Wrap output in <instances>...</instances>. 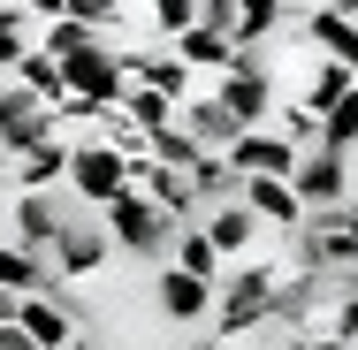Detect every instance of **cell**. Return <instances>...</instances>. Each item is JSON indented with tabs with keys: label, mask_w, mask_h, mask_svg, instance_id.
<instances>
[{
	"label": "cell",
	"mask_w": 358,
	"mask_h": 350,
	"mask_svg": "<svg viewBox=\"0 0 358 350\" xmlns=\"http://www.w3.org/2000/svg\"><path fill=\"white\" fill-rule=\"evenodd\" d=\"M122 61H130V84L160 92V99H176V107L191 99V69H183V61H176L168 46H145V54H122Z\"/></svg>",
	"instance_id": "2e32d148"
},
{
	"label": "cell",
	"mask_w": 358,
	"mask_h": 350,
	"mask_svg": "<svg viewBox=\"0 0 358 350\" xmlns=\"http://www.w3.org/2000/svg\"><path fill=\"white\" fill-rule=\"evenodd\" d=\"M229 168H236V183H289L297 152H289L275 130H244V138L229 145Z\"/></svg>",
	"instance_id": "9c48e42d"
},
{
	"label": "cell",
	"mask_w": 358,
	"mask_h": 350,
	"mask_svg": "<svg viewBox=\"0 0 358 350\" xmlns=\"http://www.w3.org/2000/svg\"><path fill=\"white\" fill-rule=\"evenodd\" d=\"M0 350H38V343H31V335H23V328L8 320V328H0Z\"/></svg>",
	"instance_id": "4dcf8cb0"
},
{
	"label": "cell",
	"mask_w": 358,
	"mask_h": 350,
	"mask_svg": "<svg viewBox=\"0 0 358 350\" xmlns=\"http://www.w3.org/2000/svg\"><path fill=\"white\" fill-rule=\"evenodd\" d=\"M107 259H115L107 228H99V221H76V213H69V221H62V244H54V282H62V289H69V282H92Z\"/></svg>",
	"instance_id": "52a82bcc"
},
{
	"label": "cell",
	"mask_w": 358,
	"mask_h": 350,
	"mask_svg": "<svg viewBox=\"0 0 358 350\" xmlns=\"http://www.w3.org/2000/svg\"><path fill=\"white\" fill-rule=\"evenodd\" d=\"M46 138H69L23 84H0V160H15V152H31V145H46Z\"/></svg>",
	"instance_id": "8992f818"
},
{
	"label": "cell",
	"mask_w": 358,
	"mask_h": 350,
	"mask_svg": "<svg viewBox=\"0 0 358 350\" xmlns=\"http://www.w3.org/2000/svg\"><path fill=\"white\" fill-rule=\"evenodd\" d=\"M145 23H152V31H160V38L176 46V38H183V31L199 23V0H152V8H145Z\"/></svg>",
	"instance_id": "f1b7e54d"
},
{
	"label": "cell",
	"mask_w": 358,
	"mask_h": 350,
	"mask_svg": "<svg viewBox=\"0 0 358 350\" xmlns=\"http://www.w3.org/2000/svg\"><path fill=\"white\" fill-rule=\"evenodd\" d=\"M15 328H23L38 350H62V343L76 335V328H69V305H62V289H38V297H23V305H15Z\"/></svg>",
	"instance_id": "9a60e30c"
},
{
	"label": "cell",
	"mask_w": 358,
	"mask_h": 350,
	"mask_svg": "<svg viewBox=\"0 0 358 350\" xmlns=\"http://www.w3.org/2000/svg\"><path fill=\"white\" fill-rule=\"evenodd\" d=\"M8 175H15V191H62L69 183V138H46V145H31V152H15Z\"/></svg>",
	"instance_id": "5bb4252c"
},
{
	"label": "cell",
	"mask_w": 358,
	"mask_h": 350,
	"mask_svg": "<svg viewBox=\"0 0 358 350\" xmlns=\"http://www.w3.org/2000/svg\"><path fill=\"white\" fill-rule=\"evenodd\" d=\"M0 175H8V160H0Z\"/></svg>",
	"instance_id": "836d02e7"
},
{
	"label": "cell",
	"mask_w": 358,
	"mask_h": 350,
	"mask_svg": "<svg viewBox=\"0 0 358 350\" xmlns=\"http://www.w3.org/2000/svg\"><path fill=\"white\" fill-rule=\"evenodd\" d=\"M289 191H297L305 213H336V206H351V168H343L336 152H305V160L289 168Z\"/></svg>",
	"instance_id": "ba28073f"
},
{
	"label": "cell",
	"mask_w": 358,
	"mask_h": 350,
	"mask_svg": "<svg viewBox=\"0 0 358 350\" xmlns=\"http://www.w3.org/2000/svg\"><path fill=\"white\" fill-rule=\"evenodd\" d=\"M343 168H351V198H358V145H351V160H343Z\"/></svg>",
	"instance_id": "d6a6232c"
},
{
	"label": "cell",
	"mask_w": 358,
	"mask_h": 350,
	"mask_svg": "<svg viewBox=\"0 0 358 350\" xmlns=\"http://www.w3.org/2000/svg\"><path fill=\"white\" fill-rule=\"evenodd\" d=\"M351 145H358V92L336 107V115H320V152H336V160H351Z\"/></svg>",
	"instance_id": "4316f807"
},
{
	"label": "cell",
	"mask_w": 358,
	"mask_h": 350,
	"mask_svg": "<svg viewBox=\"0 0 358 350\" xmlns=\"http://www.w3.org/2000/svg\"><path fill=\"white\" fill-rule=\"evenodd\" d=\"M130 130H145V138H160V130H176V99H160V92H145V84H130L122 92V107H115Z\"/></svg>",
	"instance_id": "d4e9b609"
},
{
	"label": "cell",
	"mask_w": 358,
	"mask_h": 350,
	"mask_svg": "<svg viewBox=\"0 0 358 350\" xmlns=\"http://www.w3.org/2000/svg\"><path fill=\"white\" fill-rule=\"evenodd\" d=\"M176 130H183L191 145H199V152H214V160H229V145L244 138V130L229 122V107H221L214 92H191V99L176 107Z\"/></svg>",
	"instance_id": "30bf717a"
},
{
	"label": "cell",
	"mask_w": 358,
	"mask_h": 350,
	"mask_svg": "<svg viewBox=\"0 0 358 350\" xmlns=\"http://www.w3.org/2000/svg\"><path fill=\"white\" fill-rule=\"evenodd\" d=\"M122 92H130V61H122V46H99V54H84V61H62V99L92 107V115L122 107Z\"/></svg>",
	"instance_id": "3957f363"
},
{
	"label": "cell",
	"mask_w": 358,
	"mask_h": 350,
	"mask_svg": "<svg viewBox=\"0 0 358 350\" xmlns=\"http://www.w3.org/2000/svg\"><path fill=\"white\" fill-rule=\"evenodd\" d=\"M328 305V282L313 275H289L282 267V289H275V328H289V335H313V312Z\"/></svg>",
	"instance_id": "e0dca14e"
},
{
	"label": "cell",
	"mask_w": 358,
	"mask_h": 350,
	"mask_svg": "<svg viewBox=\"0 0 358 350\" xmlns=\"http://www.w3.org/2000/svg\"><path fill=\"white\" fill-rule=\"evenodd\" d=\"M168 54H176V61H183L191 76H199V69H214V76H229V69H236V46H229L221 31H206V23H191V31L168 46Z\"/></svg>",
	"instance_id": "ffe728a7"
},
{
	"label": "cell",
	"mask_w": 358,
	"mask_h": 350,
	"mask_svg": "<svg viewBox=\"0 0 358 350\" xmlns=\"http://www.w3.org/2000/svg\"><path fill=\"white\" fill-rule=\"evenodd\" d=\"M236 206L252 213L259 228H305V206H297V191L289 183H244V198Z\"/></svg>",
	"instance_id": "d6986e66"
},
{
	"label": "cell",
	"mask_w": 358,
	"mask_h": 350,
	"mask_svg": "<svg viewBox=\"0 0 358 350\" xmlns=\"http://www.w3.org/2000/svg\"><path fill=\"white\" fill-rule=\"evenodd\" d=\"M62 350H99V343H92V335H69V343H62Z\"/></svg>",
	"instance_id": "1f68e13d"
},
{
	"label": "cell",
	"mask_w": 358,
	"mask_h": 350,
	"mask_svg": "<svg viewBox=\"0 0 358 350\" xmlns=\"http://www.w3.org/2000/svg\"><path fill=\"white\" fill-rule=\"evenodd\" d=\"M0 289L8 297H38V289H62L46 251H23V244H0Z\"/></svg>",
	"instance_id": "ac0fdd59"
},
{
	"label": "cell",
	"mask_w": 358,
	"mask_h": 350,
	"mask_svg": "<svg viewBox=\"0 0 358 350\" xmlns=\"http://www.w3.org/2000/svg\"><path fill=\"white\" fill-rule=\"evenodd\" d=\"M199 160H206V152L183 138V130H160V138H152V168H176V175H191Z\"/></svg>",
	"instance_id": "f546056e"
},
{
	"label": "cell",
	"mask_w": 358,
	"mask_h": 350,
	"mask_svg": "<svg viewBox=\"0 0 358 350\" xmlns=\"http://www.w3.org/2000/svg\"><path fill=\"white\" fill-rule=\"evenodd\" d=\"M69 191L84 206L122 198V191H130V160H115L107 145H92V138H69Z\"/></svg>",
	"instance_id": "5b68a950"
},
{
	"label": "cell",
	"mask_w": 358,
	"mask_h": 350,
	"mask_svg": "<svg viewBox=\"0 0 358 350\" xmlns=\"http://www.w3.org/2000/svg\"><path fill=\"white\" fill-rule=\"evenodd\" d=\"M168 267H176V275H191V282H221V275H229V267H221V251L206 244V228H176Z\"/></svg>",
	"instance_id": "cb8c5ba5"
},
{
	"label": "cell",
	"mask_w": 358,
	"mask_h": 350,
	"mask_svg": "<svg viewBox=\"0 0 358 350\" xmlns=\"http://www.w3.org/2000/svg\"><path fill=\"white\" fill-rule=\"evenodd\" d=\"M152 305H160L176 328L214 320V282H191V275H176V267H160V275H152Z\"/></svg>",
	"instance_id": "7c38bea8"
},
{
	"label": "cell",
	"mask_w": 358,
	"mask_h": 350,
	"mask_svg": "<svg viewBox=\"0 0 358 350\" xmlns=\"http://www.w3.org/2000/svg\"><path fill=\"white\" fill-rule=\"evenodd\" d=\"M275 289H282V267L267 259H236L229 275L214 282V328L221 335H252L275 320Z\"/></svg>",
	"instance_id": "6da1fadb"
},
{
	"label": "cell",
	"mask_w": 358,
	"mask_h": 350,
	"mask_svg": "<svg viewBox=\"0 0 358 350\" xmlns=\"http://www.w3.org/2000/svg\"><path fill=\"white\" fill-rule=\"evenodd\" d=\"M15 84H23V92H31V99H38V107H46V115H54V107H62V61H46V54H38V46H31V54H23V69H15Z\"/></svg>",
	"instance_id": "484cf974"
},
{
	"label": "cell",
	"mask_w": 358,
	"mask_h": 350,
	"mask_svg": "<svg viewBox=\"0 0 358 350\" xmlns=\"http://www.w3.org/2000/svg\"><path fill=\"white\" fill-rule=\"evenodd\" d=\"M214 99L229 107L236 130H259V122L275 115V76H267V61H259V54H236V69L214 84Z\"/></svg>",
	"instance_id": "277c9868"
},
{
	"label": "cell",
	"mask_w": 358,
	"mask_h": 350,
	"mask_svg": "<svg viewBox=\"0 0 358 350\" xmlns=\"http://www.w3.org/2000/svg\"><path fill=\"white\" fill-rule=\"evenodd\" d=\"M62 221H69L62 191H15V244H23V251H46V259H54Z\"/></svg>",
	"instance_id": "8fae6325"
},
{
	"label": "cell",
	"mask_w": 358,
	"mask_h": 350,
	"mask_svg": "<svg viewBox=\"0 0 358 350\" xmlns=\"http://www.w3.org/2000/svg\"><path fill=\"white\" fill-rule=\"evenodd\" d=\"M199 228H206V244L221 251V267H236V259L252 251V236H259V221H252L244 206H214L206 221H199Z\"/></svg>",
	"instance_id": "44dd1931"
},
{
	"label": "cell",
	"mask_w": 358,
	"mask_h": 350,
	"mask_svg": "<svg viewBox=\"0 0 358 350\" xmlns=\"http://www.w3.org/2000/svg\"><path fill=\"white\" fill-rule=\"evenodd\" d=\"M289 23H297V8H282V0H244V8H236V54H252L259 38H275Z\"/></svg>",
	"instance_id": "603a6c76"
},
{
	"label": "cell",
	"mask_w": 358,
	"mask_h": 350,
	"mask_svg": "<svg viewBox=\"0 0 358 350\" xmlns=\"http://www.w3.org/2000/svg\"><path fill=\"white\" fill-rule=\"evenodd\" d=\"M130 191H145V198L168 213L176 228H199V198H191V175H176V168H152V160H145L138 175H130Z\"/></svg>",
	"instance_id": "4fadbf2b"
},
{
	"label": "cell",
	"mask_w": 358,
	"mask_h": 350,
	"mask_svg": "<svg viewBox=\"0 0 358 350\" xmlns=\"http://www.w3.org/2000/svg\"><path fill=\"white\" fill-rule=\"evenodd\" d=\"M23 23H31V8H0V76H15V69H23V54H31Z\"/></svg>",
	"instance_id": "83f0119b"
},
{
	"label": "cell",
	"mask_w": 358,
	"mask_h": 350,
	"mask_svg": "<svg viewBox=\"0 0 358 350\" xmlns=\"http://www.w3.org/2000/svg\"><path fill=\"white\" fill-rule=\"evenodd\" d=\"M99 228H107V244H115V251H130V259H168V251H176V221L152 206L145 191L107 198V206H99Z\"/></svg>",
	"instance_id": "7a4b0ae2"
},
{
	"label": "cell",
	"mask_w": 358,
	"mask_h": 350,
	"mask_svg": "<svg viewBox=\"0 0 358 350\" xmlns=\"http://www.w3.org/2000/svg\"><path fill=\"white\" fill-rule=\"evenodd\" d=\"M351 213H358V198H351Z\"/></svg>",
	"instance_id": "e575fe53"
},
{
	"label": "cell",
	"mask_w": 358,
	"mask_h": 350,
	"mask_svg": "<svg viewBox=\"0 0 358 350\" xmlns=\"http://www.w3.org/2000/svg\"><path fill=\"white\" fill-rule=\"evenodd\" d=\"M351 92H358V76H351V69H336V61H313V76H305V99H289V107H305V115L320 122V115H336Z\"/></svg>",
	"instance_id": "7402d4cb"
}]
</instances>
